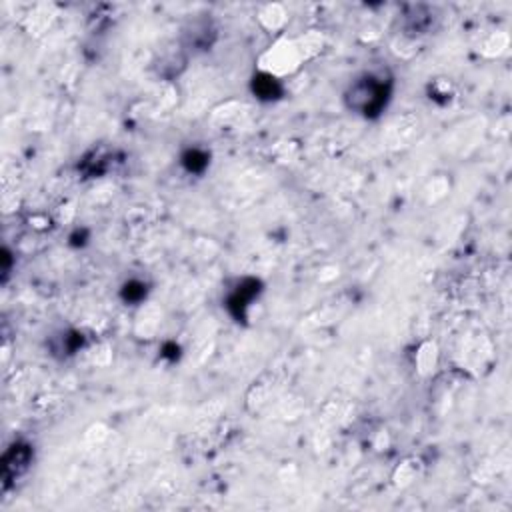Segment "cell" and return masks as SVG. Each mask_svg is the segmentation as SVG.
Here are the masks:
<instances>
[{
	"label": "cell",
	"instance_id": "6da1fadb",
	"mask_svg": "<svg viewBox=\"0 0 512 512\" xmlns=\"http://www.w3.org/2000/svg\"><path fill=\"white\" fill-rule=\"evenodd\" d=\"M305 62L307 59L298 46V41L283 37L260 54L258 70L260 74H267L272 79H283L288 74H294Z\"/></svg>",
	"mask_w": 512,
	"mask_h": 512
},
{
	"label": "cell",
	"instance_id": "277c9868",
	"mask_svg": "<svg viewBox=\"0 0 512 512\" xmlns=\"http://www.w3.org/2000/svg\"><path fill=\"white\" fill-rule=\"evenodd\" d=\"M136 325H139V330H141L143 338H150L156 332V328L161 327V312H158V308L148 307L146 310H143V314L139 316V322Z\"/></svg>",
	"mask_w": 512,
	"mask_h": 512
},
{
	"label": "cell",
	"instance_id": "7a4b0ae2",
	"mask_svg": "<svg viewBox=\"0 0 512 512\" xmlns=\"http://www.w3.org/2000/svg\"><path fill=\"white\" fill-rule=\"evenodd\" d=\"M287 21L288 14L283 4H267V6H263V10L258 12V22H260L267 30H270V32L283 30Z\"/></svg>",
	"mask_w": 512,
	"mask_h": 512
},
{
	"label": "cell",
	"instance_id": "5b68a950",
	"mask_svg": "<svg viewBox=\"0 0 512 512\" xmlns=\"http://www.w3.org/2000/svg\"><path fill=\"white\" fill-rule=\"evenodd\" d=\"M418 476V462L416 460H405L396 471H394V484L396 487H409Z\"/></svg>",
	"mask_w": 512,
	"mask_h": 512
},
{
	"label": "cell",
	"instance_id": "3957f363",
	"mask_svg": "<svg viewBox=\"0 0 512 512\" xmlns=\"http://www.w3.org/2000/svg\"><path fill=\"white\" fill-rule=\"evenodd\" d=\"M436 365H438V349L434 342H424L420 349H418V354H416V369L420 374H432L436 370Z\"/></svg>",
	"mask_w": 512,
	"mask_h": 512
}]
</instances>
